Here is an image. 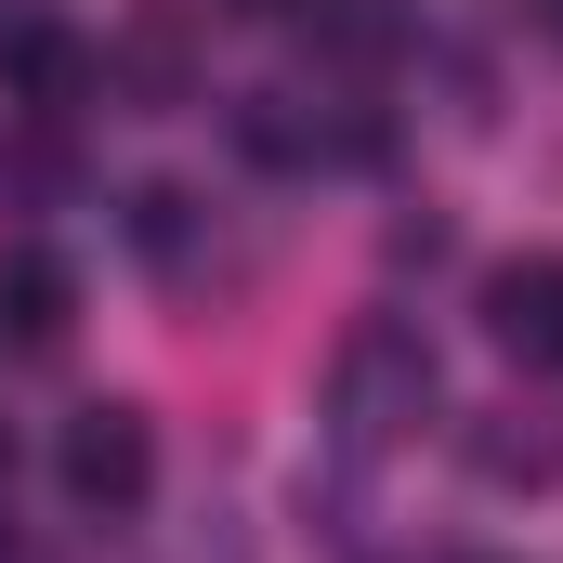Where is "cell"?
<instances>
[{"instance_id":"obj_2","label":"cell","mask_w":563,"mask_h":563,"mask_svg":"<svg viewBox=\"0 0 563 563\" xmlns=\"http://www.w3.org/2000/svg\"><path fill=\"white\" fill-rule=\"evenodd\" d=\"M144 485H157L144 407H79V420H66V498H79V511H144Z\"/></svg>"},{"instance_id":"obj_3","label":"cell","mask_w":563,"mask_h":563,"mask_svg":"<svg viewBox=\"0 0 563 563\" xmlns=\"http://www.w3.org/2000/svg\"><path fill=\"white\" fill-rule=\"evenodd\" d=\"M106 66H92V40L79 26H53V13H26V26H0V92L13 106H40V119H66L79 92H92Z\"/></svg>"},{"instance_id":"obj_6","label":"cell","mask_w":563,"mask_h":563,"mask_svg":"<svg viewBox=\"0 0 563 563\" xmlns=\"http://www.w3.org/2000/svg\"><path fill=\"white\" fill-rule=\"evenodd\" d=\"M472 472L485 485H563V420H538V407L472 420Z\"/></svg>"},{"instance_id":"obj_5","label":"cell","mask_w":563,"mask_h":563,"mask_svg":"<svg viewBox=\"0 0 563 563\" xmlns=\"http://www.w3.org/2000/svg\"><path fill=\"white\" fill-rule=\"evenodd\" d=\"M0 328H13L26 354H53V341L79 328V276H66L53 250H0Z\"/></svg>"},{"instance_id":"obj_4","label":"cell","mask_w":563,"mask_h":563,"mask_svg":"<svg viewBox=\"0 0 563 563\" xmlns=\"http://www.w3.org/2000/svg\"><path fill=\"white\" fill-rule=\"evenodd\" d=\"M485 341L525 354V367H563V263H498L485 276Z\"/></svg>"},{"instance_id":"obj_7","label":"cell","mask_w":563,"mask_h":563,"mask_svg":"<svg viewBox=\"0 0 563 563\" xmlns=\"http://www.w3.org/2000/svg\"><path fill=\"white\" fill-rule=\"evenodd\" d=\"M314 53H328V66H394V13H380V0H328V13H314Z\"/></svg>"},{"instance_id":"obj_8","label":"cell","mask_w":563,"mask_h":563,"mask_svg":"<svg viewBox=\"0 0 563 563\" xmlns=\"http://www.w3.org/2000/svg\"><path fill=\"white\" fill-rule=\"evenodd\" d=\"M538 13H551V26H563V0H538Z\"/></svg>"},{"instance_id":"obj_1","label":"cell","mask_w":563,"mask_h":563,"mask_svg":"<svg viewBox=\"0 0 563 563\" xmlns=\"http://www.w3.org/2000/svg\"><path fill=\"white\" fill-rule=\"evenodd\" d=\"M328 420L354 432V445H394L407 420H432V341L407 314H367L354 341H341V367H328Z\"/></svg>"}]
</instances>
